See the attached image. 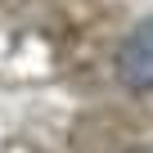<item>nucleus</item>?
Returning <instances> with one entry per match:
<instances>
[{
    "label": "nucleus",
    "instance_id": "1",
    "mask_svg": "<svg viewBox=\"0 0 153 153\" xmlns=\"http://www.w3.org/2000/svg\"><path fill=\"white\" fill-rule=\"evenodd\" d=\"M117 81L135 95H149L153 90V18H144L117 50Z\"/></svg>",
    "mask_w": 153,
    "mask_h": 153
}]
</instances>
